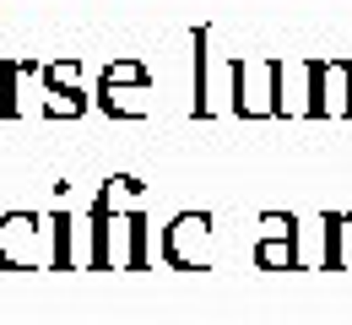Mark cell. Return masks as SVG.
<instances>
[{
    "label": "cell",
    "instance_id": "1",
    "mask_svg": "<svg viewBox=\"0 0 352 325\" xmlns=\"http://www.w3.org/2000/svg\"><path fill=\"white\" fill-rule=\"evenodd\" d=\"M135 174H109L87 206V271H152V223L141 206H120L141 195Z\"/></svg>",
    "mask_w": 352,
    "mask_h": 325
},
{
    "label": "cell",
    "instance_id": "2",
    "mask_svg": "<svg viewBox=\"0 0 352 325\" xmlns=\"http://www.w3.org/2000/svg\"><path fill=\"white\" fill-rule=\"evenodd\" d=\"M276 76L282 54H233L228 60V114L239 120H276Z\"/></svg>",
    "mask_w": 352,
    "mask_h": 325
},
{
    "label": "cell",
    "instance_id": "3",
    "mask_svg": "<svg viewBox=\"0 0 352 325\" xmlns=\"http://www.w3.org/2000/svg\"><path fill=\"white\" fill-rule=\"evenodd\" d=\"M92 103H98L109 120H146V114H152V71H146V60H135V54L109 60V65L98 71Z\"/></svg>",
    "mask_w": 352,
    "mask_h": 325
},
{
    "label": "cell",
    "instance_id": "4",
    "mask_svg": "<svg viewBox=\"0 0 352 325\" xmlns=\"http://www.w3.org/2000/svg\"><path fill=\"white\" fill-rule=\"evenodd\" d=\"M157 260L168 271H212L217 266V228L212 212H179L157 233Z\"/></svg>",
    "mask_w": 352,
    "mask_h": 325
},
{
    "label": "cell",
    "instance_id": "5",
    "mask_svg": "<svg viewBox=\"0 0 352 325\" xmlns=\"http://www.w3.org/2000/svg\"><path fill=\"white\" fill-rule=\"evenodd\" d=\"M54 266V228L38 212L0 217V271H49Z\"/></svg>",
    "mask_w": 352,
    "mask_h": 325
},
{
    "label": "cell",
    "instance_id": "6",
    "mask_svg": "<svg viewBox=\"0 0 352 325\" xmlns=\"http://www.w3.org/2000/svg\"><path fill=\"white\" fill-rule=\"evenodd\" d=\"M309 120H352V60L314 54V109Z\"/></svg>",
    "mask_w": 352,
    "mask_h": 325
},
{
    "label": "cell",
    "instance_id": "7",
    "mask_svg": "<svg viewBox=\"0 0 352 325\" xmlns=\"http://www.w3.org/2000/svg\"><path fill=\"white\" fill-rule=\"evenodd\" d=\"M309 109H314V60L287 54L276 76V120H309Z\"/></svg>",
    "mask_w": 352,
    "mask_h": 325
},
{
    "label": "cell",
    "instance_id": "8",
    "mask_svg": "<svg viewBox=\"0 0 352 325\" xmlns=\"http://www.w3.org/2000/svg\"><path fill=\"white\" fill-rule=\"evenodd\" d=\"M190 49H195V98H190V120H212V114H222L217 109V54H212V27L201 22V27H190Z\"/></svg>",
    "mask_w": 352,
    "mask_h": 325
},
{
    "label": "cell",
    "instance_id": "9",
    "mask_svg": "<svg viewBox=\"0 0 352 325\" xmlns=\"http://www.w3.org/2000/svg\"><path fill=\"white\" fill-rule=\"evenodd\" d=\"M44 76V60L33 54H6L0 60V120H22V87Z\"/></svg>",
    "mask_w": 352,
    "mask_h": 325
},
{
    "label": "cell",
    "instance_id": "10",
    "mask_svg": "<svg viewBox=\"0 0 352 325\" xmlns=\"http://www.w3.org/2000/svg\"><path fill=\"white\" fill-rule=\"evenodd\" d=\"M49 228H54V266H49V271H76V266H87V249H82V238H76V233H87V223H76V217L60 206V212H49Z\"/></svg>",
    "mask_w": 352,
    "mask_h": 325
},
{
    "label": "cell",
    "instance_id": "11",
    "mask_svg": "<svg viewBox=\"0 0 352 325\" xmlns=\"http://www.w3.org/2000/svg\"><path fill=\"white\" fill-rule=\"evenodd\" d=\"M255 266L261 271H298L304 266V233H293V238H255Z\"/></svg>",
    "mask_w": 352,
    "mask_h": 325
},
{
    "label": "cell",
    "instance_id": "12",
    "mask_svg": "<svg viewBox=\"0 0 352 325\" xmlns=\"http://www.w3.org/2000/svg\"><path fill=\"white\" fill-rule=\"evenodd\" d=\"M92 109V98L82 87H65V82H44V103H38V114L44 120H82Z\"/></svg>",
    "mask_w": 352,
    "mask_h": 325
},
{
    "label": "cell",
    "instance_id": "13",
    "mask_svg": "<svg viewBox=\"0 0 352 325\" xmlns=\"http://www.w3.org/2000/svg\"><path fill=\"white\" fill-rule=\"evenodd\" d=\"M293 233H304L293 212H261V238H293Z\"/></svg>",
    "mask_w": 352,
    "mask_h": 325
},
{
    "label": "cell",
    "instance_id": "14",
    "mask_svg": "<svg viewBox=\"0 0 352 325\" xmlns=\"http://www.w3.org/2000/svg\"><path fill=\"white\" fill-rule=\"evenodd\" d=\"M44 82H65V87H82V60H44Z\"/></svg>",
    "mask_w": 352,
    "mask_h": 325
}]
</instances>
